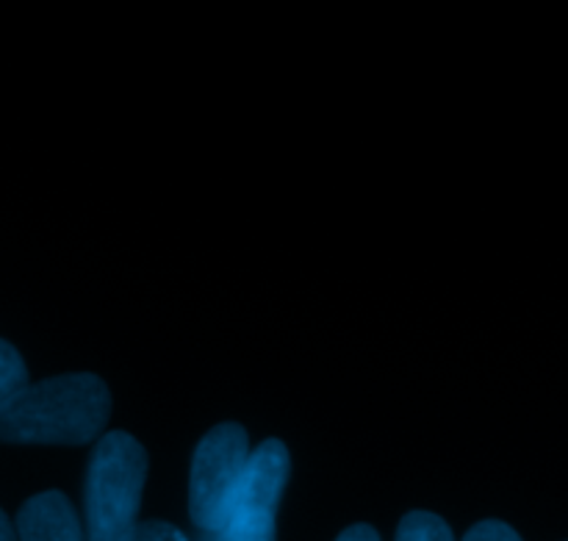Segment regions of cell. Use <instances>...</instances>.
<instances>
[{
    "label": "cell",
    "mask_w": 568,
    "mask_h": 541,
    "mask_svg": "<svg viewBox=\"0 0 568 541\" xmlns=\"http://www.w3.org/2000/svg\"><path fill=\"white\" fill-rule=\"evenodd\" d=\"M17 541H87L64 494L44 492L28 500L17 517Z\"/></svg>",
    "instance_id": "cell-5"
},
{
    "label": "cell",
    "mask_w": 568,
    "mask_h": 541,
    "mask_svg": "<svg viewBox=\"0 0 568 541\" xmlns=\"http://www.w3.org/2000/svg\"><path fill=\"white\" fill-rule=\"evenodd\" d=\"M250 461L247 433L239 425H220L197 444L189 478V514L194 525L211 537L227 505L242 487Z\"/></svg>",
    "instance_id": "cell-3"
},
{
    "label": "cell",
    "mask_w": 568,
    "mask_h": 541,
    "mask_svg": "<svg viewBox=\"0 0 568 541\" xmlns=\"http://www.w3.org/2000/svg\"><path fill=\"white\" fill-rule=\"evenodd\" d=\"M144 472L148 459L136 439H100L87 475V541H128L136 531Z\"/></svg>",
    "instance_id": "cell-2"
},
{
    "label": "cell",
    "mask_w": 568,
    "mask_h": 541,
    "mask_svg": "<svg viewBox=\"0 0 568 541\" xmlns=\"http://www.w3.org/2000/svg\"><path fill=\"white\" fill-rule=\"evenodd\" d=\"M128 541H189L178 528L166 522H139L136 531L128 537Z\"/></svg>",
    "instance_id": "cell-8"
},
{
    "label": "cell",
    "mask_w": 568,
    "mask_h": 541,
    "mask_svg": "<svg viewBox=\"0 0 568 541\" xmlns=\"http://www.w3.org/2000/svg\"><path fill=\"white\" fill-rule=\"evenodd\" d=\"M109 411V389L100 378H50L20 389L0 409V442L83 444L100 437Z\"/></svg>",
    "instance_id": "cell-1"
},
{
    "label": "cell",
    "mask_w": 568,
    "mask_h": 541,
    "mask_svg": "<svg viewBox=\"0 0 568 541\" xmlns=\"http://www.w3.org/2000/svg\"><path fill=\"white\" fill-rule=\"evenodd\" d=\"M397 541H455L447 522L427 511H414L403 520L397 531Z\"/></svg>",
    "instance_id": "cell-6"
},
{
    "label": "cell",
    "mask_w": 568,
    "mask_h": 541,
    "mask_svg": "<svg viewBox=\"0 0 568 541\" xmlns=\"http://www.w3.org/2000/svg\"><path fill=\"white\" fill-rule=\"evenodd\" d=\"M286 481L288 453L281 442L272 439L253 450L236 498L205 541H275V514Z\"/></svg>",
    "instance_id": "cell-4"
},
{
    "label": "cell",
    "mask_w": 568,
    "mask_h": 541,
    "mask_svg": "<svg viewBox=\"0 0 568 541\" xmlns=\"http://www.w3.org/2000/svg\"><path fill=\"white\" fill-rule=\"evenodd\" d=\"M338 541H381V537H377L369 525H355L349 528V531H344Z\"/></svg>",
    "instance_id": "cell-10"
},
{
    "label": "cell",
    "mask_w": 568,
    "mask_h": 541,
    "mask_svg": "<svg viewBox=\"0 0 568 541\" xmlns=\"http://www.w3.org/2000/svg\"><path fill=\"white\" fill-rule=\"evenodd\" d=\"M0 541H17V531L11 528L9 517H6L3 511H0Z\"/></svg>",
    "instance_id": "cell-11"
},
{
    "label": "cell",
    "mask_w": 568,
    "mask_h": 541,
    "mask_svg": "<svg viewBox=\"0 0 568 541\" xmlns=\"http://www.w3.org/2000/svg\"><path fill=\"white\" fill-rule=\"evenodd\" d=\"M28 387V372L20 353L9 342L0 339V409L14 398L20 389Z\"/></svg>",
    "instance_id": "cell-7"
},
{
    "label": "cell",
    "mask_w": 568,
    "mask_h": 541,
    "mask_svg": "<svg viewBox=\"0 0 568 541\" xmlns=\"http://www.w3.org/2000/svg\"><path fill=\"white\" fill-rule=\"evenodd\" d=\"M464 541H521L519 533L514 528H508L505 522H480V525L471 528L466 533Z\"/></svg>",
    "instance_id": "cell-9"
}]
</instances>
